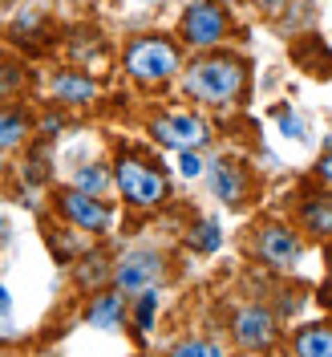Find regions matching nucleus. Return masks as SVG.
Returning <instances> with one entry per match:
<instances>
[{
  "instance_id": "obj_1",
  "label": "nucleus",
  "mask_w": 332,
  "mask_h": 357,
  "mask_svg": "<svg viewBox=\"0 0 332 357\" xmlns=\"http://www.w3.org/2000/svg\"><path fill=\"white\" fill-rule=\"evenodd\" d=\"M182 89L191 98H199L207 106H227L239 98L244 89V66L231 61V57H207V61H195L182 77Z\"/></svg>"
},
{
  "instance_id": "obj_2",
  "label": "nucleus",
  "mask_w": 332,
  "mask_h": 357,
  "mask_svg": "<svg viewBox=\"0 0 332 357\" xmlns=\"http://www.w3.org/2000/svg\"><path fill=\"white\" fill-rule=\"evenodd\" d=\"M126 69L138 82L158 86L178 69V49L171 41H162V37H142V41H134L126 49Z\"/></svg>"
},
{
  "instance_id": "obj_3",
  "label": "nucleus",
  "mask_w": 332,
  "mask_h": 357,
  "mask_svg": "<svg viewBox=\"0 0 332 357\" xmlns=\"http://www.w3.org/2000/svg\"><path fill=\"white\" fill-rule=\"evenodd\" d=\"M118 187H122L126 203H134V207H155V203H162V195H166L162 175L150 171L146 162H138V158H122V162H118Z\"/></svg>"
},
{
  "instance_id": "obj_4",
  "label": "nucleus",
  "mask_w": 332,
  "mask_h": 357,
  "mask_svg": "<svg viewBox=\"0 0 332 357\" xmlns=\"http://www.w3.org/2000/svg\"><path fill=\"white\" fill-rule=\"evenodd\" d=\"M150 130L171 151H199V146H207V138H211L207 134V122L195 118V114H166V118H158Z\"/></svg>"
},
{
  "instance_id": "obj_5",
  "label": "nucleus",
  "mask_w": 332,
  "mask_h": 357,
  "mask_svg": "<svg viewBox=\"0 0 332 357\" xmlns=\"http://www.w3.org/2000/svg\"><path fill=\"white\" fill-rule=\"evenodd\" d=\"M158 276H162V256L158 252H130V256H122V264L113 268V284L122 292L155 289Z\"/></svg>"
},
{
  "instance_id": "obj_6",
  "label": "nucleus",
  "mask_w": 332,
  "mask_h": 357,
  "mask_svg": "<svg viewBox=\"0 0 332 357\" xmlns=\"http://www.w3.org/2000/svg\"><path fill=\"white\" fill-rule=\"evenodd\" d=\"M223 33H227V17H223L219 8L211 4V0H195L191 8H187V17H182V37L191 45H219Z\"/></svg>"
},
{
  "instance_id": "obj_7",
  "label": "nucleus",
  "mask_w": 332,
  "mask_h": 357,
  "mask_svg": "<svg viewBox=\"0 0 332 357\" xmlns=\"http://www.w3.org/2000/svg\"><path fill=\"white\" fill-rule=\"evenodd\" d=\"M235 341H239V349H271V341H276V317L260 305H247L239 309L235 317Z\"/></svg>"
},
{
  "instance_id": "obj_8",
  "label": "nucleus",
  "mask_w": 332,
  "mask_h": 357,
  "mask_svg": "<svg viewBox=\"0 0 332 357\" xmlns=\"http://www.w3.org/2000/svg\"><path fill=\"white\" fill-rule=\"evenodd\" d=\"M57 207H61V215H65L69 223H77V227H86V231H106V227H110V211L93 199L89 191H65V195L57 199Z\"/></svg>"
},
{
  "instance_id": "obj_9",
  "label": "nucleus",
  "mask_w": 332,
  "mask_h": 357,
  "mask_svg": "<svg viewBox=\"0 0 332 357\" xmlns=\"http://www.w3.org/2000/svg\"><path fill=\"white\" fill-rule=\"evenodd\" d=\"M260 256H264V264L280 268V272L292 268L300 260V240H296V231L280 227V223L264 227V231H260Z\"/></svg>"
},
{
  "instance_id": "obj_10",
  "label": "nucleus",
  "mask_w": 332,
  "mask_h": 357,
  "mask_svg": "<svg viewBox=\"0 0 332 357\" xmlns=\"http://www.w3.org/2000/svg\"><path fill=\"white\" fill-rule=\"evenodd\" d=\"M203 175L211 183V191L219 195L223 203H239L244 199V175H239V167H231V162H211V167H203Z\"/></svg>"
},
{
  "instance_id": "obj_11",
  "label": "nucleus",
  "mask_w": 332,
  "mask_h": 357,
  "mask_svg": "<svg viewBox=\"0 0 332 357\" xmlns=\"http://www.w3.org/2000/svg\"><path fill=\"white\" fill-rule=\"evenodd\" d=\"M300 220H304V227L312 236L329 240L332 236V195H308L300 203Z\"/></svg>"
},
{
  "instance_id": "obj_12",
  "label": "nucleus",
  "mask_w": 332,
  "mask_h": 357,
  "mask_svg": "<svg viewBox=\"0 0 332 357\" xmlns=\"http://www.w3.org/2000/svg\"><path fill=\"white\" fill-rule=\"evenodd\" d=\"M86 321L93 325V329H118V321H122V296H118V292H102V296H93Z\"/></svg>"
},
{
  "instance_id": "obj_13",
  "label": "nucleus",
  "mask_w": 332,
  "mask_h": 357,
  "mask_svg": "<svg viewBox=\"0 0 332 357\" xmlns=\"http://www.w3.org/2000/svg\"><path fill=\"white\" fill-rule=\"evenodd\" d=\"M53 93H57L61 102H69V106H81V102H89V98L97 93V86H93L89 77H77V73H57V77H53Z\"/></svg>"
},
{
  "instance_id": "obj_14",
  "label": "nucleus",
  "mask_w": 332,
  "mask_h": 357,
  "mask_svg": "<svg viewBox=\"0 0 332 357\" xmlns=\"http://www.w3.org/2000/svg\"><path fill=\"white\" fill-rule=\"evenodd\" d=\"M296 354L332 357V329H324V325H308V329H300V337H296Z\"/></svg>"
},
{
  "instance_id": "obj_15",
  "label": "nucleus",
  "mask_w": 332,
  "mask_h": 357,
  "mask_svg": "<svg viewBox=\"0 0 332 357\" xmlns=\"http://www.w3.org/2000/svg\"><path fill=\"white\" fill-rule=\"evenodd\" d=\"M219 244H223V231H219L215 220H203L199 227L191 231V248H195V252H215Z\"/></svg>"
},
{
  "instance_id": "obj_16",
  "label": "nucleus",
  "mask_w": 332,
  "mask_h": 357,
  "mask_svg": "<svg viewBox=\"0 0 332 357\" xmlns=\"http://www.w3.org/2000/svg\"><path fill=\"white\" fill-rule=\"evenodd\" d=\"M24 134H29V126H24L21 114H0V151H8V146H17Z\"/></svg>"
},
{
  "instance_id": "obj_17",
  "label": "nucleus",
  "mask_w": 332,
  "mask_h": 357,
  "mask_svg": "<svg viewBox=\"0 0 332 357\" xmlns=\"http://www.w3.org/2000/svg\"><path fill=\"white\" fill-rule=\"evenodd\" d=\"M106 183H110V175H106L102 167H81V171H77V191H93V195H97Z\"/></svg>"
},
{
  "instance_id": "obj_18",
  "label": "nucleus",
  "mask_w": 332,
  "mask_h": 357,
  "mask_svg": "<svg viewBox=\"0 0 332 357\" xmlns=\"http://www.w3.org/2000/svg\"><path fill=\"white\" fill-rule=\"evenodd\" d=\"M155 309H158V292L142 289V301H138V329H142V333L155 325Z\"/></svg>"
},
{
  "instance_id": "obj_19",
  "label": "nucleus",
  "mask_w": 332,
  "mask_h": 357,
  "mask_svg": "<svg viewBox=\"0 0 332 357\" xmlns=\"http://www.w3.org/2000/svg\"><path fill=\"white\" fill-rule=\"evenodd\" d=\"M178 155H182V158H178V171H182L187 178H199L203 175V167H207V162L199 158V151H178Z\"/></svg>"
},
{
  "instance_id": "obj_20",
  "label": "nucleus",
  "mask_w": 332,
  "mask_h": 357,
  "mask_svg": "<svg viewBox=\"0 0 332 357\" xmlns=\"http://www.w3.org/2000/svg\"><path fill=\"white\" fill-rule=\"evenodd\" d=\"M175 354H178V357H191V354L215 357V354H219V345H207V341H182V345H175Z\"/></svg>"
},
{
  "instance_id": "obj_21",
  "label": "nucleus",
  "mask_w": 332,
  "mask_h": 357,
  "mask_svg": "<svg viewBox=\"0 0 332 357\" xmlns=\"http://www.w3.org/2000/svg\"><path fill=\"white\" fill-rule=\"evenodd\" d=\"M17 86H21V73L13 66H0V93H13Z\"/></svg>"
},
{
  "instance_id": "obj_22",
  "label": "nucleus",
  "mask_w": 332,
  "mask_h": 357,
  "mask_svg": "<svg viewBox=\"0 0 332 357\" xmlns=\"http://www.w3.org/2000/svg\"><path fill=\"white\" fill-rule=\"evenodd\" d=\"M280 126H284V130H292V138H300V130H304L296 114H284V118H280Z\"/></svg>"
},
{
  "instance_id": "obj_23",
  "label": "nucleus",
  "mask_w": 332,
  "mask_h": 357,
  "mask_svg": "<svg viewBox=\"0 0 332 357\" xmlns=\"http://www.w3.org/2000/svg\"><path fill=\"white\" fill-rule=\"evenodd\" d=\"M320 178H324V183L332 187V151H329L324 158H320Z\"/></svg>"
},
{
  "instance_id": "obj_24",
  "label": "nucleus",
  "mask_w": 332,
  "mask_h": 357,
  "mask_svg": "<svg viewBox=\"0 0 332 357\" xmlns=\"http://www.w3.org/2000/svg\"><path fill=\"white\" fill-rule=\"evenodd\" d=\"M8 309H13V301H8V292L0 289V317H8Z\"/></svg>"
},
{
  "instance_id": "obj_25",
  "label": "nucleus",
  "mask_w": 332,
  "mask_h": 357,
  "mask_svg": "<svg viewBox=\"0 0 332 357\" xmlns=\"http://www.w3.org/2000/svg\"><path fill=\"white\" fill-rule=\"evenodd\" d=\"M280 4H284V0H264V4H260V8H264V13H276V8H280Z\"/></svg>"
},
{
  "instance_id": "obj_26",
  "label": "nucleus",
  "mask_w": 332,
  "mask_h": 357,
  "mask_svg": "<svg viewBox=\"0 0 332 357\" xmlns=\"http://www.w3.org/2000/svg\"><path fill=\"white\" fill-rule=\"evenodd\" d=\"M223 4H235V0H223Z\"/></svg>"
}]
</instances>
